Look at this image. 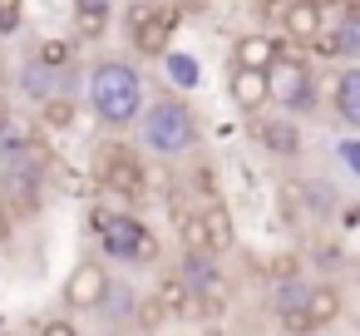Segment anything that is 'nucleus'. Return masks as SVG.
<instances>
[{
	"label": "nucleus",
	"instance_id": "nucleus-19",
	"mask_svg": "<svg viewBox=\"0 0 360 336\" xmlns=\"http://www.w3.org/2000/svg\"><path fill=\"white\" fill-rule=\"evenodd\" d=\"M109 11H114V0H75V25H79V35H104V25H109Z\"/></svg>",
	"mask_w": 360,
	"mask_h": 336
},
{
	"label": "nucleus",
	"instance_id": "nucleus-28",
	"mask_svg": "<svg viewBox=\"0 0 360 336\" xmlns=\"http://www.w3.org/2000/svg\"><path fill=\"white\" fill-rule=\"evenodd\" d=\"M6 242H11V213L0 208V247H6Z\"/></svg>",
	"mask_w": 360,
	"mask_h": 336
},
{
	"label": "nucleus",
	"instance_id": "nucleus-5",
	"mask_svg": "<svg viewBox=\"0 0 360 336\" xmlns=\"http://www.w3.org/2000/svg\"><path fill=\"white\" fill-rule=\"evenodd\" d=\"M173 30H178L173 11H158V6H134L129 11V45L143 60H163L173 50Z\"/></svg>",
	"mask_w": 360,
	"mask_h": 336
},
{
	"label": "nucleus",
	"instance_id": "nucleus-2",
	"mask_svg": "<svg viewBox=\"0 0 360 336\" xmlns=\"http://www.w3.org/2000/svg\"><path fill=\"white\" fill-rule=\"evenodd\" d=\"M134 129H139V149L153 154V158H168V163H178V158H188L198 149V119L178 94L148 99Z\"/></svg>",
	"mask_w": 360,
	"mask_h": 336
},
{
	"label": "nucleus",
	"instance_id": "nucleus-17",
	"mask_svg": "<svg viewBox=\"0 0 360 336\" xmlns=\"http://www.w3.org/2000/svg\"><path fill=\"white\" fill-rule=\"evenodd\" d=\"M158 65H163V80H168L173 89H198V85H202V65H198V55H188V50H168Z\"/></svg>",
	"mask_w": 360,
	"mask_h": 336
},
{
	"label": "nucleus",
	"instance_id": "nucleus-26",
	"mask_svg": "<svg viewBox=\"0 0 360 336\" xmlns=\"http://www.w3.org/2000/svg\"><path fill=\"white\" fill-rule=\"evenodd\" d=\"M335 154H340V163L350 168V178H360V134H345V139L335 144Z\"/></svg>",
	"mask_w": 360,
	"mask_h": 336
},
{
	"label": "nucleus",
	"instance_id": "nucleus-23",
	"mask_svg": "<svg viewBox=\"0 0 360 336\" xmlns=\"http://www.w3.org/2000/svg\"><path fill=\"white\" fill-rule=\"evenodd\" d=\"M178 232H183V247H188V252H212V247H207V228H202L198 213H183Z\"/></svg>",
	"mask_w": 360,
	"mask_h": 336
},
{
	"label": "nucleus",
	"instance_id": "nucleus-16",
	"mask_svg": "<svg viewBox=\"0 0 360 336\" xmlns=\"http://www.w3.org/2000/svg\"><path fill=\"white\" fill-rule=\"evenodd\" d=\"M35 129L20 119V114H11V109H0V158H25V154H35Z\"/></svg>",
	"mask_w": 360,
	"mask_h": 336
},
{
	"label": "nucleus",
	"instance_id": "nucleus-29",
	"mask_svg": "<svg viewBox=\"0 0 360 336\" xmlns=\"http://www.w3.org/2000/svg\"><path fill=\"white\" fill-rule=\"evenodd\" d=\"M252 6H257V11H281L286 0H252Z\"/></svg>",
	"mask_w": 360,
	"mask_h": 336
},
{
	"label": "nucleus",
	"instance_id": "nucleus-14",
	"mask_svg": "<svg viewBox=\"0 0 360 336\" xmlns=\"http://www.w3.org/2000/svg\"><path fill=\"white\" fill-rule=\"evenodd\" d=\"M281 45H286V40L252 30V35H242V40L232 45V65H247V70H271V65H276V55H281Z\"/></svg>",
	"mask_w": 360,
	"mask_h": 336
},
{
	"label": "nucleus",
	"instance_id": "nucleus-3",
	"mask_svg": "<svg viewBox=\"0 0 360 336\" xmlns=\"http://www.w3.org/2000/svg\"><path fill=\"white\" fill-rule=\"evenodd\" d=\"M94 232H99L104 257H114V262L153 267V257H158V237L134 213H94Z\"/></svg>",
	"mask_w": 360,
	"mask_h": 336
},
{
	"label": "nucleus",
	"instance_id": "nucleus-22",
	"mask_svg": "<svg viewBox=\"0 0 360 336\" xmlns=\"http://www.w3.org/2000/svg\"><path fill=\"white\" fill-rule=\"evenodd\" d=\"M75 99H50V104H40V124L45 129H70L75 124Z\"/></svg>",
	"mask_w": 360,
	"mask_h": 336
},
{
	"label": "nucleus",
	"instance_id": "nucleus-20",
	"mask_svg": "<svg viewBox=\"0 0 360 336\" xmlns=\"http://www.w3.org/2000/svg\"><path fill=\"white\" fill-rule=\"evenodd\" d=\"M134 306H139V292L109 277V287H104V301H99V316H109V321H124V316H134Z\"/></svg>",
	"mask_w": 360,
	"mask_h": 336
},
{
	"label": "nucleus",
	"instance_id": "nucleus-18",
	"mask_svg": "<svg viewBox=\"0 0 360 336\" xmlns=\"http://www.w3.org/2000/svg\"><path fill=\"white\" fill-rule=\"evenodd\" d=\"M301 316H306V331L330 326V321L340 316V292H335V287H311V297H306Z\"/></svg>",
	"mask_w": 360,
	"mask_h": 336
},
{
	"label": "nucleus",
	"instance_id": "nucleus-24",
	"mask_svg": "<svg viewBox=\"0 0 360 336\" xmlns=\"http://www.w3.org/2000/svg\"><path fill=\"white\" fill-rule=\"evenodd\" d=\"M35 60H45V65H75V45L70 40H40Z\"/></svg>",
	"mask_w": 360,
	"mask_h": 336
},
{
	"label": "nucleus",
	"instance_id": "nucleus-7",
	"mask_svg": "<svg viewBox=\"0 0 360 336\" xmlns=\"http://www.w3.org/2000/svg\"><path fill=\"white\" fill-rule=\"evenodd\" d=\"M99 183H104L114 198H124V203H139V198L148 193V173H143L139 154L124 149V144H109V149H104V158H99Z\"/></svg>",
	"mask_w": 360,
	"mask_h": 336
},
{
	"label": "nucleus",
	"instance_id": "nucleus-9",
	"mask_svg": "<svg viewBox=\"0 0 360 336\" xmlns=\"http://www.w3.org/2000/svg\"><path fill=\"white\" fill-rule=\"evenodd\" d=\"M252 134H257V144H262L271 158H301V149H306L301 124H296L291 114H262V119L252 124Z\"/></svg>",
	"mask_w": 360,
	"mask_h": 336
},
{
	"label": "nucleus",
	"instance_id": "nucleus-11",
	"mask_svg": "<svg viewBox=\"0 0 360 336\" xmlns=\"http://www.w3.org/2000/svg\"><path fill=\"white\" fill-rule=\"evenodd\" d=\"M104 287H109V267H104V262H79V267L65 277V301H70L75 311H99Z\"/></svg>",
	"mask_w": 360,
	"mask_h": 336
},
{
	"label": "nucleus",
	"instance_id": "nucleus-10",
	"mask_svg": "<svg viewBox=\"0 0 360 336\" xmlns=\"http://www.w3.org/2000/svg\"><path fill=\"white\" fill-rule=\"evenodd\" d=\"M227 99H232L242 114H262V109L271 104V75H266V70L232 65V75H227Z\"/></svg>",
	"mask_w": 360,
	"mask_h": 336
},
{
	"label": "nucleus",
	"instance_id": "nucleus-13",
	"mask_svg": "<svg viewBox=\"0 0 360 336\" xmlns=\"http://www.w3.org/2000/svg\"><path fill=\"white\" fill-rule=\"evenodd\" d=\"M330 109H335L340 124L360 129V65H345V70L335 75V85H330Z\"/></svg>",
	"mask_w": 360,
	"mask_h": 336
},
{
	"label": "nucleus",
	"instance_id": "nucleus-4",
	"mask_svg": "<svg viewBox=\"0 0 360 336\" xmlns=\"http://www.w3.org/2000/svg\"><path fill=\"white\" fill-rule=\"evenodd\" d=\"M266 75H271V104H281V114H291V119L316 114L321 94H316V75H311L306 60L286 55V45H281V55H276V65Z\"/></svg>",
	"mask_w": 360,
	"mask_h": 336
},
{
	"label": "nucleus",
	"instance_id": "nucleus-30",
	"mask_svg": "<svg viewBox=\"0 0 360 336\" xmlns=\"http://www.w3.org/2000/svg\"><path fill=\"white\" fill-rule=\"evenodd\" d=\"M6 80H11V70H6V60H0V89H6Z\"/></svg>",
	"mask_w": 360,
	"mask_h": 336
},
{
	"label": "nucleus",
	"instance_id": "nucleus-15",
	"mask_svg": "<svg viewBox=\"0 0 360 336\" xmlns=\"http://www.w3.org/2000/svg\"><path fill=\"white\" fill-rule=\"evenodd\" d=\"M198 218H202V228H207V247H212V257H222L232 242H237V228H232V213L207 193L202 198V208H198Z\"/></svg>",
	"mask_w": 360,
	"mask_h": 336
},
{
	"label": "nucleus",
	"instance_id": "nucleus-25",
	"mask_svg": "<svg viewBox=\"0 0 360 336\" xmlns=\"http://www.w3.org/2000/svg\"><path fill=\"white\" fill-rule=\"evenodd\" d=\"M25 25V0H0V35H15Z\"/></svg>",
	"mask_w": 360,
	"mask_h": 336
},
{
	"label": "nucleus",
	"instance_id": "nucleus-31",
	"mask_svg": "<svg viewBox=\"0 0 360 336\" xmlns=\"http://www.w3.org/2000/svg\"><path fill=\"white\" fill-rule=\"evenodd\" d=\"M311 6H321V11H326V6H340V0H311Z\"/></svg>",
	"mask_w": 360,
	"mask_h": 336
},
{
	"label": "nucleus",
	"instance_id": "nucleus-6",
	"mask_svg": "<svg viewBox=\"0 0 360 336\" xmlns=\"http://www.w3.org/2000/svg\"><path fill=\"white\" fill-rule=\"evenodd\" d=\"M20 94L30 99V104H50V99H75V89H79V70L75 65H45V60H25L20 65Z\"/></svg>",
	"mask_w": 360,
	"mask_h": 336
},
{
	"label": "nucleus",
	"instance_id": "nucleus-8",
	"mask_svg": "<svg viewBox=\"0 0 360 336\" xmlns=\"http://www.w3.org/2000/svg\"><path fill=\"white\" fill-rule=\"evenodd\" d=\"M178 282L188 287L193 301H207V306H222V297H227L212 252H183V262H178Z\"/></svg>",
	"mask_w": 360,
	"mask_h": 336
},
{
	"label": "nucleus",
	"instance_id": "nucleus-12",
	"mask_svg": "<svg viewBox=\"0 0 360 336\" xmlns=\"http://www.w3.org/2000/svg\"><path fill=\"white\" fill-rule=\"evenodd\" d=\"M276 15H281V35H286V45H306V50H311V40L326 30V11L311 6V0H286Z\"/></svg>",
	"mask_w": 360,
	"mask_h": 336
},
{
	"label": "nucleus",
	"instance_id": "nucleus-1",
	"mask_svg": "<svg viewBox=\"0 0 360 336\" xmlns=\"http://www.w3.org/2000/svg\"><path fill=\"white\" fill-rule=\"evenodd\" d=\"M148 104V89H143V75L139 65L129 60H99L89 70V114L104 124V129H134L139 114Z\"/></svg>",
	"mask_w": 360,
	"mask_h": 336
},
{
	"label": "nucleus",
	"instance_id": "nucleus-27",
	"mask_svg": "<svg viewBox=\"0 0 360 336\" xmlns=\"http://www.w3.org/2000/svg\"><path fill=\"white\" fill-rule=\"evenodd\" d=\"M40 336H79V331H75L70 321H45V326H40Z\"/></svg>",
	"mask_w": 360,
	"mask_h": 336
},
{
	"label": "nucleus",
	"instance_id": "nucleus-21",
	"mask_svg": "<svg viewBox=\"0 0 360 336\" xmlns=\"http://www.w3.org/2000/svg\"><path fill=\"white\" fill-rule=\"evenodd\" d=\"M335 30H340V55L345 60H360V6H350Z\"/></svg>",
	"mask_w": 360,
	"mask_h": 336
}]
</instances>
